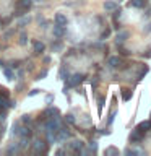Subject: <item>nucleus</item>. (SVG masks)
<instances>
[{"label": "nucleus", "mask_w": 151, "mask_h": 156, "mask_svg": "<svg viewBox=\"0 0 151 156\" xmlns=\"http://www.w3.org/2000/svg\"><path fill=\"white\" fill-rule=\"evenodd\" d=\"M122 99L124 101H128V99H132V91L130 90H122Z\"/></svg>", "instance_id": "15"}, {"label": "nucleus", "mask_w": 151, "mask_h": 156, "mask_svg": "<svg viewBox=\"0 0 151 156\" xmlns=\"http://www.w3.org/2000/svg\"><path fill=\"white\" fill-rule=\"evenodd\" d=\"M141 138H143V132H140L138 129H135V130L130 133V141H132V143H135V141H140Z\"/></svg>", "instance_id": "2"}, {"label": "nucleus", "mask_w": 151, "mask_h": 156, "mask_svg": "<svg viewBox=\"0 0 151 156\" xmlns=\"http://www.w3.org/2000/svg\"><path fill=\"white\" fill-rule=\"evenodd\" d=\"M65 119H67V122H68V124H75V117H73L72 114H68V115L65 117Z\"/></svg>", "instance_id": "22"}, {"label": "nucleus", "mask_w": 151, "mask_h": 156, "mask_svg": "<svg viewBox=\"0 0 151 156\" xmlns=\"http://www.w3.org/2000/svg\"><path fill=\"white\" fill-rule=\"evenodd\" d=\"M127 37H128V33H127V31H122V33L117 34V42H119V44H120V42H124Z\"/></svg>", "instance_id": "13"}, {"label": "nucleus", "mask_w": 151, "mask_h": 156, "mask_svg": "<svg viewBox=\"0 0 151 156\" xmlns=\"http://www.w3.org/2000/svg\"><path fill=\"white\" fill-rule=\"evenodd\" d=\"M104 96H101L99 98V101H97V111H99V114H101V111H102V107H104Z\"/></svg>", "instance_id": "17"}, {"label": "nucleus", "mask_w": 151, "mask_h": 156, "mask_svg": "<svg viewBox=\"0 0 151 156\" xmlns=\"http://www.w3.org/2000/svg\"><path fill=\"white\" fill-rule=\"evenodd\" d=\"M44 44L42 42H34V52L36 54H41V52H44Z\"/></svg>", "instance_id": "14"}, {"label": "nucleus", "mask_w": 151, "mask_h": 156, "mask_svg": "<svg viewBox=\"0 0 151 156\" xmlns=\"http://www.w3.org/2000/svg\"><path fill=\"white\" fill-rule=\"evenodd\" d=\"M70 148H72V150H75V151H80V150L83 148V141H80V140L72 141V143H70Z\"/></svg>", "instance_id": "11"}, {"label": "nucleus", "mask_w": 151, "mask_h": 156, "mask_svg": "<svg viewBox=\"0 0 151 156\" xmlns=\"http://www.w3.org/2000/svg\"><path fill=\"white\" fill-rule=\"evenodd\" d=\"M5 76H7L8 80H12V78H13V73H12V70H8V68H5Z\"/></svg>", "instance_id": "21"}, {"label": "nucleus", "mask_w": 151, "mask_h": 156, "mask_svg": "<svg viewBox=\"0 0 151 156\" xmlns=\"http://www.w3.org/2000/svg\"><path fill=\"white\" fill-rule=\"evenodd\" d=\"M146 73H148V67H146V65H143V67H141V72L138 73V76H136V80H143V76L146 75Z\"/></svg>", "instance_id": "16"}, {"label": "nucleus", "mask_w": 151, "mask_h": 156, "mask_svg": "<svg viewBox=\"0 0 151 156\" xmlns=\"http://www.w3.org/2000/svg\"><path fill=\"white\" fill-rule=\"evenodd\" d=\"M83 75H80V73H76V75H73L72 78H70V81H68V85L70 86H76V85H80V83L83 81Z\"/></svg>", "instance_id": "3"}, {"label": "nucleus", "mask_w": 151, "mask_h": 156, "mask_svg": "<svg viewBox=\"0 0 151 156\" xmlns=\"http://www.w3.org/2000/svg\"><path fill=\"white\" fill-rule=\"evenodd\" d=\"M136 129H138L140 132H143V133H145V132H148V130L151 129V122H149V120H146V122H140Z\"/></svg>", "instance_id": "6"}, {"label": "nucleus", "mask_w": 151, "mask_h": 156, "mask_svg": "<svg viewBox=\"0 0 151 156\" xmlns=\"http://www.w3.org/2000/svg\"><path fill=\"white\" fill-rule=\"evenodd\" d=\"M46 129H47V132H52V133H57L58 132V129H60V122H58V119H49L47 120V124H46Z\"/></svg>", "instance_id": "1"}, {"label": "nucleus", "mask_w": 151, "mask_h": 156, "mask_svg": "<svg viewBox=\"0 0 151 156\" xmlns=\"http://www.w3.org/2000/svg\"><path fill=\"white\" fill-rule=\"evenodd\" d=\"M145 57H151V51H148V52H146V54H145Z\"/></svg>", "instance_id": "25"}, {"label": "nucleus", "mask_w": 151, "mask_h": 156, "mask_svg": "<svg viewBox=\"0 0 151 156\" xmlns=\"http://www.w3.org/2000/svg\"><path fill=\"white\" fill-rule=\"evenodd\" d=\"M55 23L57 24H63V26H65V24H67V16L63 13H57L55 15Z\"/></svg>", "instance_id": "10"}, {"label": "nucleus", "mask_w": 151, "mask_h": 156, "mask_svg": "<svg viewBox=\"0 0 151 156\" xmlns=\"http://www.w3.org/2000/svg\"><path fill=\"white\" fill-rule=\"evenodd\" d=\"M149 117H151V115H149ZM149 122H151V119H149Z\"/></svg>", "instance_id": "26"}, {"label": "nucleus", "mask_w": 151, "mask_h": 156, "mask_svg": "<svg viewBox=\"0 0 151 156\" xmlns=\"http://www.w3.org/2000/svg\"><path fill=\"white\" fill-rule=\"evenodd\" d=\"M54 34H55L57 37H62L63 34H65V26H63V24H55V26H54Z\"/></svg>", "instance_id": "4"}, {"label": "nucleus", "mask_w": 151, "mask_h": 156, "mask_svg": "<svg viewBox=\"0 0 151 156\" xmlns=\"http://www.w3.org/2000/svg\"><path fill=\"white\" fill-rule=\"evenodd\" d=\"M57 114H58V111L57 109H52V107L46 111V115H57Z\"/></svg>", "instance_id": "20"}, {"label": "nucleus", "mask_w": 151, "mask_h": 156, "mask_svg": "<svg viewBox=\"0 0 151 156\" xmlns=\"http://www.w3.org/2000/svg\"><path fill=\"white\" fill-rule=\"evenodd\" d=\"M29 7H31V0H19V2H18L19 12H26Z\"/></svg>", "instance_id": "5"}, {"label": "nucleus", "mask_w": 151, "mask_h": 156, "mask_svg": "<svg viewBox=\"0 0 151 156\" xmlns=\"http://www.w3.org/2000/svg\"><path fill=\"white\" fill-rule=\"evenodd\" d=\"M128 5L130 7H135V8H143V7H146V0H132Z\"/></svg>", "instance_id": "8"}, {"label": "nucleus", "mask_w": 151, "mask_h": 156, "mask_svg": "<svg viewBox=\"0 0 151 156\" xmlns=\"http://www.w3.org/2000/svg\"><path fill=\"white\" fill-rule=\"evenodd\" d=\"M34 151H36V153H39V151H46V145H44V141H41V140L34 141Z\"/></svg>", "instance_id": "9"}, {"label": "nucleus", "mask_w": 151, "mask_h": 156, "mask_svg": "<svg viewBox=\"0 0 151 156\" xmlns=\"http://www.w3.org/2000/svg\"><path fill=\"white\" fill-rule=\"evenodd\" d=\"M21 44H26V34H21V39H19Z\"/></svg>", "instance_id": "23"}, {"label": "nucleus", "mask_w": 151, "mask_h": 156, "mask_svg": "<svg viewBox=\"0 0 151 156\" xmlns=\"http://www.w3.org/2000/svg\"><path fill=\"white\" fill-rule=\"evenodd\" d=\"M109 33H111V31H109V29H107V31H104V33H102V39H104V37H107V36H109Z\"/></svg>", "instance_id": "24"}, {"label": "nucleus", "mask_w": 151, "mask_h": 156, "mask_svg": "<svg viewBox=\"0 0 151 156\" xmlns=\"http://www.w3.org/2000/svg\"><path fill=\"white\" fill-rule=\"evenodd\" d=\"M19 133H21V136H29V135H31V130L24 127V129H21V132H19Z\"/></svg>", "instance_id": "19"}, {"label": "nucleus", "mask_w": 151, "mask_h": 156, "mask_svg": "<svg viewBox=\"0 0 151 156\" xmlns=\"http://www.w3.org/2000/svg\"><path fill=\"white\" fill-rule=\"evenodd\" d=\"M106 154H119V150H117V148H107Z\"/></svg>", "instance_id": "18"}, {"label": "nucleus", "mask_w": 151, "mask_h": 156, "mask_svg": "<svg viewBox=\"0 0 151 156\" xmlns=\"http://www.w3.org/2000/svg\"><path fill=\"white\" fill-rule=\"evenodd\" d=\"M107 63H109V67H111V68H117V67H120L122 60H120L119 57H111V58H109V62H107Z\"/></svg>", "instance_id": "7"}, {"label": "nucleus", "mask_w": 151, "mask_h": 156, "mask_svg": "<svg viewBox=\"0 0 151 156\" xmlns=\"http://www.w3.org/2000/svg\"><path fill=\"white\" fill-rule=\"evenodd\" d=\"M104 8L107 10V12H112V10H117L119 7H117L115 2H111V0H107V2L104 3Z\"/></svg>", "instance_id": "12"}]
</instances>
